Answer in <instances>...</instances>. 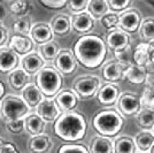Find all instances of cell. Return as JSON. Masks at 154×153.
<instances>
[{
    "mask_svg": "<svg viewBox=\"0 0 154 153\" xmlns=\"http://www.w3.org/2000/svg\"><path fill=\"white\" fill-rule=\"evenodd\" d=\"M154 48L148 43H140L135 47L132 52V59L135 64L146 68L152 62V53Z\"/></svg>",
    "mask_w": 154,
    "mask_h": 153,
    "instance_id": "obj_16",
    "label": "cell"
},
{
    "mask_svg": "<svg viewBox=\"0 0 154 153\" xmlns=\"http://www.w3.org/2000/svg\"><path fill=\"white\" fill-rule=\"evenodd\" d=\"M71 19V29L78 33H88L93 29L94 19L88 12L74 15Z\"/></svg>",
    "mask_w": 154,
    "mask_h": 153,
    "instance_id": "obj_19",
    "label": "cell"
},
{
    "mask_svg": "<svg viewBox=\"0 0 154 153\" xmlns=\"http://www.w3.org/2000/svg\"><path fill=\"white\" fill-rule=\"evenodd\" d=\"M20 57L15 54L8 46L0 47V71L4 74H9L17 68Z\"/></svg>",
    "mask_w": 154,
    "mask_h": 153,
    "instance_id": "obj_15",
    "label": "cell"
},
{
    "mask_svg": "<svg viewBox=\"0 0 154 153\" xmlns=\"http://www.w3.org/2000/svg\"><path fill=\"white\" fill-rule=\"evenodd\" d=\"M88 5H89L88 0H71V1H68L67 4V6H69L70 12L74 15L85 12L88 9Z\"/></svg>",
    "mask_w": 154,
    "mask_h": 153,
    "instance_id": "obj_38",
    "label": "cell"
},
{
    "mask_svg": "<svg viewBox=\"0 0 154 153\" xmlns=\"http://www.w3.org/2000/svg\"><path fill=\"white\" fill-rule=\"evenodd\" d=\"M8 47L20 57V55H26V54L31 53L35 47V43L32 42V39L29 36L14 35L13 37H11L9 39Z\"/></svg>",
    "mask_w": 154,
    "mask_h": 153,
    "instance_id": "obj_14",
    "label": "cell"
},
{
    "mask_svg": "<svg viewBox=\"0 0 154 153\" xmlns=\"http://www.w3.org/2000/svg\"><path fill=\"white\" fill-rule=\"evenodd\" d=\"M6 128L12 134H21L24 130V119L6 122Z\"/></svg>",
    "mask_w": 154,
    "mask_h": 153,
    "instance_id": "obj_41",
    "label": "cell"
},
{
    "mask_svg": "<svg viewBox=\"0 0 154 153\" xmlns=\"http://www.w3.org/2000/svg\"><path fill=\"white\" fill-rule=\"evenodd\" d=\"M100 89V78L97 76H82L74 81L72 90L76 95L82 99H89L91 97L97 95Z\"/></svg>",
    "mask_w": 154,
    "mask_h": 153,
    "instance_id": "obj_6",
    "label": "cell"
},
{
    "mask_svg": "<svg viewBox=\"0 0 154 153\" xmlns=\"http://www.w3.org/2000/svg\"><path fill=\"white\" fill-rule=\"evenodd\" d=\"M153 135H154V128H153Z\"/></svg>",
    "mask_w": 154,
    "mask_h": 153,
    "instance_id": "obj_50",
    "label": "cell"
},
{
    "mask_svg": "<svg viewBox=\"0 0 154 153\" xmlns=\"http://www.w3.org/2000/svg\"><path fill=\"white\" fill-rule=\"evenodd\" d=\"M90 153H114V144L113 140L108 137L103 136H96L91 140L90 147H89Z\"/></svg>",
    "mask_w": 154,
    "mask_h": 153,
    "instance_id": "obj_25",
    "label": "cell"
},
{
    "mask_svg": "<svg viewBox=\"0 0 154 153\" xmlns=\"http://www.w3.org/2000/svg\"><path fill=\"white\" fill-rule=\"evenodd\" d=\"M92 126L99 136L110 138L122 130L124 117L115 109H103L93 116Z\"/></svg>",
    "mask_w": 154,
    "mask_h": 153,
    "instance_id": "obj_3",
    "label": "cell"
},
{
    "mask_svg": "<svg viewBox=\"0 0 154 153\" xmlns=\"http://www.w3.org/2000/svg\"><path fill=\"white\" fill-rule=\"evenodd\" d=\"M5 95H6V85L0 80V100L5 98Z\"/></svg>",
    "mask_w": 154,
    "mask_h": 153,
    "instance_id": "obj_45",
    "label": "cell"
},
{
    "mask_svg": "<svg viewBox=\"0 0 154 153\" xmlns=\"http://www.w3.org/2000/svg\"><path fill=\"white\" fill-rule=\"evenodd\" d=\"M1 153H20L16 145L11 142H5L2 146V152Z\"/></svg>",
    "mask_w": 154,
    "mask_h": 153,
    "instance_id": "obj_44",
    "label": "cell"
},
{
    "mask_svg": "<svg viewBox=\"0 0 154 153\" xmlns=\"http://www.w3.org/2000/svg\"><path fill=\"white\" fill-rule=\"evenodd\" d=\"M124 78H127L129 82L132 84L145 83V81L147 78L146 69L135 64H131L128 69L124 71Z\"/></svg>",
    "mask_w": 154,
    "mask_h": 153,
    "instance_id": "obj_28",
    "label": "cell"
},
{
    "mask_svg": "<svg viewBox=\"0 0 154 153\" xmlns=\"http://www.w3.org/2000/svg\"><path fill=\"white\" fill-rule=\"evenodd\" d=\"M139 33L140 37L145 43H153L154 42V17H147L141 20L140 27H139Z\"/></svg>",
    "mask_w": 154,
    "mask_h": 153,
    "instance_id": "obj_33",
    "label": "cell"
},
{
    "mask_svg": "<svg viewBox=\"0 0 154 153\" xmlns=\"http://www.w3.org/2000/svg\"><path fill=\"white\" fill-rule=\"evenodd\" d=\"M39 4L50 9H61L67 6L68 1L67 0H39Z\"/></svg>",
    "mask_w": 154,
    "mask_h": 153,
    "instance_id": "obj_42",
    "label": "cell"
},
{
    "mask_svg": "<svg viewBox=\"0 0 154 153\" xmlns=\"http://www.w3.org/2000/svg\"><path fill=\"white\" fill-rule=\"evenodd\" d=\"M136 122L138 127L144 130H151L154 128V109L144 108L136 114Z\"/></svg>",
    "mask_w": 154,
    "mask_h": 153,
    "instance_id": "obj_31",
    "label": "cell"
},
{
    "mask_svg": "<svg viewBox=\"0 0 154 153\" xmlns=\"http://www.w3.org/2000/svg\"><path fill=\"white\" fill-rule=\"evenodd\" d=\"M58 153H90L89 148L82 144H63L59 147Z\"/></svg>",
    "mask_w": 154,
    "mask_h": 153,
    "instance_id": "obj_37",
    "label": "cell"
},
{
    "mask_svg": "<svg viewBox=\"0 0 154 153\" xmlns=\"http://www.w3.org/2000/svg\"><path fill=\"white\" fill-rule=\"evenodd\" d=\"M72 54L77 64L94 69L103 64L107 55V46L105 39L98 35H84L74 44Z\"/></svg>",
    "mask_w": 154,
    "mask_h": 153,
    "instance_id": "obj_1",
    "label": "cell"
},
{
    "mask_svg": "<svg viewBox=\"0 0 154 153\" xmlns=\"http://www.w3.org/2000/svg\"><path fill=\"white\" fill-rule=\"evenodd\" d=\"M29 112L30 107L22 99V97L8 95L1 100L0 114L5 122L24 119L26 115H29Z\"/></svg>",
    "mask_w": 154,
    "mask_h": 153,
    "instance_id": "obj_5",
    "label": "cell"
},
{
    "mask_svg": "<svg viewBox=\"0 0 154 153\" xmlns=\"http://www.w3.org/2000/svg\"><path fill=\"white\" fill-rule=\"evenodd\" d=\"M54 101L57 102L58 107L62 113L71 112L77 107L79 102V97L72 89L61 90L54 98Z\"/></svg>",
    "mask_w": 154,
    "mask_h": 153,
    "instance_id": "obj_12",
    "label": "cell"
},
{
    "mask_svg": "<svg viewBox=\"0 0 154 153\" xmlns=\"http://www.w3.org/2000/svg\"><path fill=\"white\" fill-rule=\"evenodd\" d=\"M36 114L45 122H55L62 112L58 107L57 102L52 98H44L43 101L36 107Z\"/></svg>",
    "mask_w": 154,
    "mask_h": 153,
    "instance_id": "obj_8",
    "label": "cell"
},
{
    "mask_svg": "<svg viewBox=\"0 0 154 153\" xmlns=\"http://www.w3.org/2000/svg\"><path fill=\"white\" fill-rule=\"evenodd\" d=\"M54 134L66 142H77L84 138L88 130V123L83 114L71 111L62 113L54 122Z\"/></svg>",
    "mask_w": 154,
    "mask_h": 153,
    "instance_id": "obj_2",
    "label": "cell"
},
{
    "mask_svg": "<svg viewBox=\"0 0 154 153\" xmlns=\"http://www.w3.org/2000/svg\"><path fill=\"white\" fill-rule=\"evenodd\" d=\"M28 147L32 153H46L52 147V140L50 136L45 134L31 136L28 140Z\"/></svg>",
    "mask_w": 154,
    "mask_h": 153,
    "instance_id": "obj_22",
    "label": "cell"
},
{
    "mask_svg": "<svg viewBox=\"0 0 154 153\" xmlns=\"http://www.w3.org/2000/svg\"><path fill=\"white\" fill-rule=\"evenodd\" d=\"M29 37L32 39L33 43L38 45L45 44L47 42H51L53 38V32H52L51 26L45 22H38L31 26Z\"/></svg>",
    "mask_w": 154,
    "mask_h": 153,
    "instance_id": "obj_13",
    "label": "cell"
},
{
    "mask_svg": "<svg viewBox=\"0 0 154 153\" xmlns=\"http://www.w3.org/2000/svg\"><path fill=\"white\" fill-rule=\"evenodd\" d=\"M148 153H154V144L152 145V147L149 148V151H148Z\"/></svg>",
    "mask_w": 154,
    "mask_h": 153,
    "instance_id": "obj_49",
    "label": "cell"
},
{
    "mask_svg": "<svg viewBox=\"0 0 154 153\" xmlns=\"http://www.w3.org/2000/svg\"><path fill=\"white\" fill-rule=\"evenodd\" d=\"M5 16H6V9H5L4 5L0 4V22H2V19H4Z\"/></svg>",
    "mask_w": 154,
    "mask_h": 153,
    "instance_id": "obj_46",
    "label": "cell"
},
{
    "mask_svg": "<svg viewBox=\"0 0 154 153\" xmlns=\"http://www.w3.org/2000/svg\"><path fill=\"white\" fill-rule=\"evenodd\" d=\"M109 12L108 4L106 0H91L88 5V13L94 20H100Z\"/></svg>",
    "mask_w": 154,
    "mask_h": 153,
    "instance_id": "obj_32",
    "label": "cell"
},
{
    "mask_svg": "<svg viewBox=\"0 0 154 153\" xmlns=\"http://www.w3.org/2000/svg\"><path fill=\"white\" fill-rule=\"evenodd\" d=\"M134 140H135L136 147L139 150V152L148 153L149 148L154 144V135L148 130H141L140 133L136 135Z\"/></svg>",
    "mask_w": 154,
    "mask_h": 153,
    "instance_id": "obj_27",
    "label": "cell"
},
{
    "mask_svg": "<svg viewBox=\"0 0 154 153\" xmlns=\"http://www.w3.org/2000/svg\"><path fill=\"white\" fill-rule=\"evenodd\" d=\"M13 31L17 36H29L30 29H31V22L28 16L19 17L13 23Z\"/></svg>",
    "mask_w": 154,
    "mask_h": 153,
    "instance_id": "obj_35",
    "label": "cell"
},
{
    "mask_svg": "<svg viewBox=\"0 0 154 153\" xmlns=\"http://www.w3.org/2000/svg\"><path fill=\"white\" fill-rule=\"evenodd\" d=\"M22 69L28 73L30 76L36 75L39 70H42L45 67V61L40 58L37 52H31L22 58L21 60Z\"/></svg>",
    "mask_w": 154,
    "mask_h": 153,
    "instance_id": "obj_18",
    "label": "cell"
},
{
    "mask_svg": "<svg viewBox=\"0 0 154 153\" xmlns=\"http://www.w3.org/2000/svg\"><path fill=\"white\" fill-rule=\"evenodd\" d=\"M141 106H145V108H152L154 106V90L152 88H146L144 91V96L140 98Z\"/></svg>",
    "mask_w": 154,
    "mask_h": 153,
    "instance_id": "obj_39",
    "label": "cell"
},
{
    "mask_svg": "<svg viewBox=\"0 0 154 153\" xmlns=\"http://www.w3.org/2000/svg\"><path fill=\"white\" fill-rule=\"evenodd\" d=\"M24 129L31 136H38L44 134L45 122L37 114H29L24 117Z\"/></svg>",
    "mask_w": 154,
    "mask_h": 153,
    "instance_id": "obj_26",
    "label": "cell"
},
{
    "mask_svg": "<svg viewBox=\"0 0 154 153\" xmlns=\"http://www.w3.org/2000/svg\"><path fill=\"white\" fill-rule=\"evenodd\" d=\"M107 4H108L109 9H112L113 13H114V12L125 11L130 6L131 1L130 0H108Z\"/></svg>",
    "mask_w": 154,
    "mask_h": 153,
    "instance_id": "obj_40",
    "label": "cell"
},
{
    "mask_svg": "<svg viewBox=\"0 0 154 153\" xmlns=\"http://www.w3.org/2000/svg\"><path fill=\"white\" fill-rule=\"evenodd\" d=\"M103 27L107 30H114L119 27V14L117 13H107L100 19Z\"/></svg>",
    "mask_w": 154,
    "mask_h": 153,
    "instance_id": "obj_36",
    "label": "cell"
},
{
    "mask_svg": "<svg viewBox=\"0 0 154 153\" xmlns=\"http://www.w3.org/2000/svg\"><path fill=\"white\" fill-rule=\"evenodd\" d=\"M114 144V153H136L135 140L130 136H120L115 139Z\"/></svg>",
    "mask_w": 154,
    "mask_h": 153,
    "instance_id": "obj_30",
    "label": "cell"
},
{
    "mask_svg": "<svg viewBox=\"0 0 154 153\" xmlns=\"http://www.w3.org/2000/svg\"><path fill=\"white\" fill-rule=\"evenodd\" d=\"M145 2L147 4L148 6H151L152 8H154V0H146Z\"/></svg>",
    "mask_w": 154,
    "mask_h": 153,
    "instance_id": "obj_48",
    "label": "cell"
},
{
    "mask_svg": "<svg viewBox=\"0 0 154 153\" xmlns=\"http://www.w3.org/2000/svg\"><path fill=\"white\" fill-rule=\"evenodd\" d=\"M105 43H106L107 47L113 50V52L123 51L130 45V36H129V33L116 28L107 33Z\"/></svg>",
    "mask_w": 154,
    "mask_h": 153,
    "instance_id": "obj_11",
    "label": "cell"
},
{
    "mask_svg": "<svg viewBox=\"0 0 154 153\" xmlns=\"http://www.w3.org/2000/svg\"><path fill=\"white\" fill-rule=\"evenodd\" d=\"M51 29L53 36L62 37L68 35L71 30V19L70 16L66 14H59L55 15L51 21Z\"/></svg>",
    "mask_w": 154,
    "mask_h": 153,
    "instance_id": "obj_20",
    "label": "cell"
},
{
    "mask_svg": "<svg viewBox=\"0 0 154 153\" xmlns=\"http://www.w3.org/2000/svg\"><path fill=\"white\" fill-rule=\"evenodd\" d=\"M60 51H61L60 45L57 42H54V40L47 42L45 44H42L38 46V54L44 61L54 60L55 58L58 57Z\"/></svg>",
    "mask_w": 154,
    "mask_h": 153,
    "instance_id": "obj_29",
    "label": "cell"
},
{
    "mask_svg": "<svg viewBox=\"0 0 154 153\" xmlns=\"http://www.w3.org/2000/svg\"><path fill=\"white\" fill-rule=\"evenodd\" d=\"M31 76L26 73L22 68H16L8 75V82L9 85L16 91H22L26 85L30 84Z\"/></svg>",
    "mask_w": 154,
    "mask_h": 153,
    "instance_id": "obj_21",
    "label": "cell"
},
{
    "mask_svg": "<svg viewBox=\"0 0 154 153\" xmlns=\"http://www.w3.org/2000/svg\"><path fill=\"white\" fill-rule=\"evenodd\" d=\"M117 106L122 114L127 116H132V115L138 114V112L141 109L140 98L131 92H123L119 97Z\"/></svg>",
    "mask_w": 154,
    "mask_h": 153,
    "instance_id": "obj_9",
    "label": "cell"
},
{
    "mask_svg": "<svg viewBox=\"0 0 154 153\" xmlns=\"http://www.w3.org/2000/svg\"><path fill=\"white\" fill-rule=\"evenodd\" d=\"M31 8V4L26 0H14L9 2V12L19 17L26 16Z\"/></svg>",
    "mask_w": 154,
    "mask_h": 153,
    "instance_id": "obj_34",
    "label": "cell"
},
{
    "mask_svg": "<svg viewBox=\"0 0 154 153\" xmlns=\"http://www.w3.org/2000/svg\"><path fill=\"white\" fill-rule=\"evenodd\" d=\"M103 76L107 82H110V83L119 82L124 78V69L116 60H113L103 66Z\"/></svg>",
    "mask_w": 154,
    "mask_h": 153,
    "instance_id": "obj_23",
    "label": "cell"
},
{
    "mask_svg": "<svg viewBox=\"0 0 154 153\" xmlns=\"http://www.w3.org/2000/svg\"><path fill=\"white\" fill-rule=\"evenodd\" d=\"M120 95H121L120 90L115 84L107 83L101 86L97 92V99L100 104H103L105 106H110L119 100Z\"/></svg>",
    "mask_w": 154,
    "mask_h": 153,
    "instance_id": "obj_17",
    "label": "cell"
},
{
    "mask_svg": "<svg viewBox=\"0 0 154 153\" xmlns=\"http://www.w3.org/2000/svg\"><path fill=\"white\" fill-rule=\"evenodd\" d=\"M141 23L140 13L132 8V9H125L121 14H119V29L127 33H134L139 30Z\"/></svg>",
    "mask_w": 154,
    "mask_h": 153,
    "instance_id": "obj_7",
    "label": "cell"
},
{
    "mask_svg": "<svg viewBox=\"0 0 154 153\" xmlns=\"http://www.w3.org/2000/svg\"><path fill=\"white\" fill-rule=\"evenodd\" d=\"M7 39H8V30L6 26L2 22H0V47H4Z\"/></svg>",
    "mask_w": 154,
    "mask_h": 153,
    "instance_id": "obj_43",
    "label": "cell"
},
{
    "mask_svg": "<svg viewBox=\"0 0 154 153\" xmlns=\"http://www.w3.org/2000/svg\"><path fill=\"white\" fill-rule=\"evenodd\" d=\"M54 68L60 74L70 75L77 68V61L72 52L69 50H61L58 57L54 59Z\"/></svg>",
    "mask_w": 154,
    "mask_h": 153,
    "instance_id": "obj_10",
    "label": "cell"
},
{
    "mask_svg": "<svg viewBox=\"0 0 154 153\" xmlns=\"http://www.w3.org/2000/svg\"><path fill=\"white\" fill-rule=\"evenodd\" d=\"M4 143H5V142H4V138H2V136L0 135V153L2 152V146H4Z\"/></svg>",
    "mask_w": 154,
    "mask_h": 153,
    "instance_id": "obj_47",
    "label": "cell"
},
{
    "mask_svg": "<svg viewBox=\"0 0 154 153\" xmlns=\"http://www.w3.org/2000/svg\"><path fill=\"white\" fill-rule=\"evenodd\" d=\"M36 86L44 98H53L61 91L62 75L54 67L45 66L36 74Z\"/></svg>",
    "mask_w": 154,
    "mask_h": 153,
    "instance_id": "obj_4",
    "label": "cell"
},
{
    "mask_svg": "<svg viewBox=\"0 0 154 153\" xmlns=\"http://www.w3.org/2000/svg\"><path fill=\"white\" fill-rule=\"evenodd\" d=\"M22 99L26 101V104L30 108H33V107H37L43 101L44 96L36 86V84H29L22 90Z\"/></svg>",
    "mask_w": 154,
    "mask_h": 153,
    "instance_id": "obj_24",
    "label": "cell"
}]
</instances>
